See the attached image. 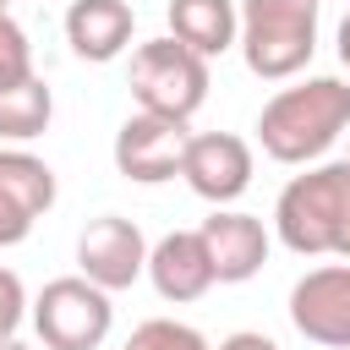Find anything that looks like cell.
I'll list each match as a JSON object with an SVG mask.
<instances>
[{"label":"cell","mask_w":350,"mask_h":350,"mask_svg":"<svg viewBox=\"0 0 350 350\" xmlns=\"http://www.w3.org/2000/svg\"><path fill=\"white\" fill-rule=\"evenodd\" d=\"M164 16H170V33L186 49H197L202 60L241 44V5L235 0H170Z\"/></svg>","instance_id":"5bb4252c"},{"label":"cell","mask_w":350,"mask_h":350,"mask_svg":"<svg viewBox=\"0 0 350 350\" xmlns=\"http://www.w3.org/2000/svg\"><path fill=\"white\" fill-rule=\"evenodd\" d=\"M273 230L295 257H345L350 262V159L312 164L273 202Z\"/></svg>","instance_id":"7a4b0ae2"},{"label":"cell","mask_w":350,"mask_h":350,"mask_svg":"<svg viewBox=\"0 0 350 350\" xmlns=\"http://www.w3.org/2000/svg\"><path fill=\"white\" fill-rule=\"evenodd\" d=\"M33 328L44 339V350H98L115 328V306L109 290L93 284L88 273H66L49 279L33 301Z\"/></svg>","instance_id":"5b68a950"},{"label":"cell","mask_w":350,"mask_h":350,"mask_svg":"<svg viewBox=\"0 0 350 350\" xmlns=\"http://www.w3.org/2000/svg\"><path fill=\"white\" fill-rule=\"evenodd\" d=\"M350 131V82L306 77L279 88L257 115V142L273 164H312Z\"/></svg>","instance_id":"6da1fadb"},{"label":"cell","mask_w":350,"mask_h":350,"mask_svg":"<svg viewBox=\"0 0 350 350\" xmlns=\"http://www.w3.org/2000/svg\"><path fill=\"white\" fill-rule=\"evenodd\" d=\"M180 180H186L202 202L230 208V202L252 186V142L235 137V131H191Z\"/></svg>","instance_id":"9c48e42d"},{"label":"cell","mask_w":350,"mask_h":350,"mask_svg":"<svg viewBox=\"0 0 350 350\" xmlns=\"http://www.w3.org/2000/svg\"><path fill=\"white\" fill-rule=\"evenodd\" d=\"M120 350H208V339L191 328V323H175V317H148L131 328V339Z\"/></svg>","instance_id":"2e32d148"},{"label":"cell","mask_w":350,"mask_h":350,"mask_svg":"<svg viewBox=\"0 0 350 350\" xmlns=\"http://www.w3.org/2000/svg\"><path fill=\"white\" fill-rule=\"evenodd\" d=\"M339 66L350 71V11H345V22H339Z\"/></svg>","instance_id":"ffe728a7"},{"label":"cell","mask_w":350,"mask_h":350,"mask_svg":"<svg viewBox=\"0 0 350 350\" xmlns=\"http://www.w3.org/2000/svg\"><path fill=\"white\" fill-rule=\"evenodd\" d=\"M148 241H142V230L126 219V213H98V219H88V230L77 235V268L93 279V284H104V290H126V284H137L142 273H148Z\"/></svg>","instance_id":"ba28073f"},{"label":"cell","mask_w":350,"mask_h":350,"mask_svg":"<svg viewBox=\"0 0 350 350\" xmlns=\"http://www.w3.org/2000/svg\"><path fill=\"white\" fill-rule=\"evenodd\" d=\"M219 350H279L268 334H252V328H241V334H230V339H219Z\"/></svg>","instance_id":"d6986e66"},{"label":"cell","mask_w":350,"mask_h":350,"mask_svg":"<svg viewBox=\"0 0 350 350\" xmlns=\"http://www.w3.org/2000/svg\"><path fill=\"white\" fill-rule=\"evenodd\" d=\"M131 27H137V16L126 0H71L66 5V44L77 60H93V66L120 60L131 44Z\"/></svg>","instance_id":"4fadbf2b"},{"label":"cell","mask_w":350,"mask_h":350,"mask_svg":"<svg viewBox=\"0 0 350 350\" xmlns=\"http://www.w3.org/2000/svg\"><path fill=\"white\" fill-rule=\"evenodd\" d=\"M55 120V93L38 71L0 77V142H33Z\"/></svg>","instance_id":"9a60e30c"},{"label":"cell","mask_w":350,"mask_h":350,"mask_svg":"<svg viewBox=\"0 0 350 350\" xmlns=\"http://www.w3.org/2000/svg\"><path fill=\"white\" fill-rule=\"evenodd\" d=\"M22 71H33V44L11 22V11H0V77H22Z\"/></svg>","instance_id":"e0dca14e"},{"label":"cell","mask_w":350,"mask_h":350,"mask_svg":"<svg viewBox=\"0 0 350 350\" xmlns=\"http://www.w3.org/2000/svg\"><path fill=\"white\" fill-rule=\"evenodd\" d=\"M191 120H170V115H126V126L115 131V170L137 186H159V180H175L180 164H186V131Z\"/></svg>","instance_id":"8992f818"},{"label":"cell","mask_w":350,"mask_h":350,"mask_svg":"<svg viewBox=\"0 0 350 350\" xmlns=\"http://www.w3.org/2000/svg\"><path fill=\"white\" fill-rule=\"evenodd\" d=\"M137 109L148 115H170V120H191L208 104V60L197 49H186L175 33L148 38L131 49V77H126Z\"/></svg>","instance_id":"277c9868"},{"label":"cell","mask_w":350,"mask_h":350,"mask_svg":"<svg viewBox=\"0 0 350 350\" xmlns=\"http://www.w3.org/2000/svg\"><path fill=\"white\" fill-rule=\"evenodd\" d=\"M290 323L323 350H350V262L301 273L290 290Z\"/></svg>","instance_id":"52a82bcc"},{"label":"cell","mask_w":350,"mask_h":350,"mask_svg":"<svg viewBox=\"0 0 350 350\" xmlns=\"http://www.w3.org/2000/svg\"><path fill=\"white\" fill-rule=\"evenodd\" d=\"M49 208H55V170L22 148H0V246L27 241Z\"/></svg>","instance_id":"30bf717a"},{"label":"cell","mask_w":350,"mask_h":350,"mask_svg":"<svg viewBox=\"0 0 350 350\" xmlns=\"http://www.w3.org/2000/svg\"><path fill=\"white\" fill-rule=\"evenodd\" d=\"M323 0H241V60L262 82H284L306 71L317 55Z\"/></svg>","instance_id":"3957f363"},{"label":"cell","mask_w":350,"mask_h":350,"mask_svg":"<svg viewBox=\"0 0 350 350\" xmlns=\"http://www.w3.org/2000/svg\"><path fill=\"white\" fill-rule=\"evenodd\" d=\"M202 246L213 257L219 284H246L268 262V230L241 208H213V219H202Z\"/></svg>","instance_id":"7c38bea8"},{"label":"cell","mask_w":350,"mask_h":350,"mask_svg":"<svg viewBox=\"0 0 350 350\" xmlns=\"http://www.w3.org/2000/svg\"><path fill=\"white\" fill-rule=\"evenodd\" d=\"M0 350H33V345H22V339H0Z\"/></svg>","instance_id":"44dd1931"},{"label":"cell","mask_w":350,"mask_h":350,"mask_svg":"<svg viewBox=\"0 0 350 350\" xmlns=\"http://www.w3.org/2000/svg\"><path fill=\"white\" fill-rule=\"evenodd\" d=\"M22 317H27V290L11 268H0V339H16Z\"/></svg>","instance_id":"ac0fdd59"},{"label":"cell","mask_w":350,"mask_h":350,"mask_svg":"<svg viewBox=\"0 0 350 350\" xmlns=\"http://www.w3.org/2000/svg\"><path fill=\"white\" fill-rule=\"evenodd\" d=\"M5 5H11V0H0V11H5Z\"/></svg>","instance_id":"7402d4cb"},{"label":"cell","mask_w":350,"mask_h":350,"mask_svg":"<svg viewBox=\"0 0 350 350\" xmlns=\"http://www.w3.org/2000/svg\"><path fill=\"white\" fill-rule=\"evenodd\" d=\"M148 279H153V290H159L164 301H175V306L202 301V295L219 284L213 257H208V246H202V230H170V235L148 252Z\"/></svg>","instance_id":"8fae6325"}]
</instances>
